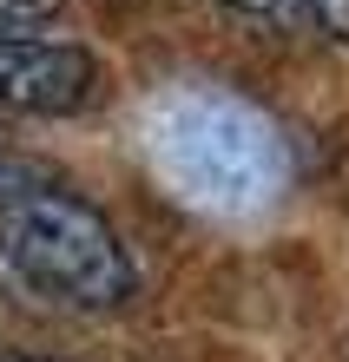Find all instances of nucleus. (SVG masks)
Instances as JSON below:
<instances>
[{
    "label": "nucleus",
    "mask_w": 349,
    "mask_h": 362,
    "mask_svg": "<svg viewBox=\"0 0 349 362\" xmlns=\"http://www.w3.org/2000/svg\"><path fill=\"white\" fill-rule=\"evenodd\" d=\"M145 158L171 185V198L217 211V218H251L290 191V139L217 86H178L145 112Z\"/></svg>",
    "instance_id": "nucleus-1"
},
{
    "label": "nucleus",
    "mask_w": 349,
    "mask_h": 362,
    "mask_svg": "<svg viewBox=\"0 0 349 362\" xmlns=\"http://www.w3.org/2000/svg\"><path fill=\"white\" fill-rule=\"evenodd\" d=\"M224 7L270 33H323L349 47V0H224Z\"/></svg>",
    "instance_id": "nucleus-4"
},
{
    "label": "nucleus",
    "mask_w": 349,
    "mask_h": 362,
    "mask_svg": "<svg viewBox=\"0 0 349 362\" xmlns=\"http://www.w3.org/2000/svg\"><path fill=\"white\" fill-rule=\"evenodd\" d=\"M27 178H40V172H33V165H20V158H7V152H0V198H7V191H20Z\"/></svg>",
    "instance_id": "nucleus-5"
},
{
    "label": "nucleus",
    "mask_w": 349,
    "mask_h": 362,
    "mask_svg": "<svg viewBox=\"0 0 349 362\" xmlns=\"http://www.w3.org/2000/svg\"><path fill=\"white\" fill-rule=\"evenodd\" d=\"M99 93V59L53 27H0V112L67 119Z\"/></svg>",
    "instance_id": "nucleus-3"
},
{
    "label": "nucleus",
    "mask_w": 349,
    "mask_h": 362,
    "mask_svg": "<svg viewBox=\"0 0 349 362\" xmlns=\"http://www.w3.org/2000/svg\"><path fill=\"white\" fill-rule=\"evenodd\" d=\"M0 362H40V356H13V349H0Z\"/></svg>",
    "instance_id": "nucleus-6"
},
{
    "label": "nucleus",
    "mask_w": 349,
    "mask_h": 362,
    "mask_svg": "<svg viewBox=\"0 0 349 362\" xmlns=\"http://www.w3.org/2000/svg\"><path fill=\"white\" fill-rule=\"evenodd\" d=\"M0 264L40 303L86 310V316L132 303L139 290V264L113 230V218L53 178H27L0 198Z\"/></svg>",
    "instance_id": "nucleus-2"
}]
</instances>
